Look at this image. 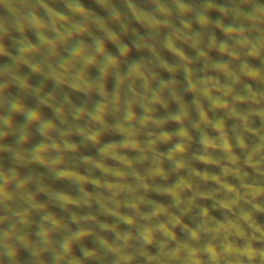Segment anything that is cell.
<instances>
[{"label":"cell","instance_id":"obj_1","mask_svg":"<svg viewBox=\"0 0 264 264\" xmlns=\"http://www.w3.org/2000/svg\"><path fill=\"white\" fill-rule=\"evenodd\" d=\"M81 3L84 4L85 7L95 11V12H97L98 14L101 15V16H105V15L106 14V12H105L104 10H102L100 6H98L95 2H92V1H83L82 0Z\"/></svg>","mask_w":264,"mask_h":264},{"label":"cell","instance_id":"obj_2","mask_svg":"<svg viewBox=\"0 0 264 264\" xmlns=\"http://www.w3.org/2000/svg\"><path fill=\"white\" fill-rule=\"evenodd\" d=\"M70 98L75 103L78 105H81L83 103V100L85 99V95L83 94L82 92L73 91L72 93L70 94Z\"/></svg>","mask_w":264,"mask_h":264},{"label":"cell","instance_id":"obj_3","mask_svg":"<svg viewBox=\"0 0 264 264\" xmlns=\"http://www.w3.org/2000/svg\"><path fill=\"white\" fill-rule=\"evenodd\" d=\"M115 86L114 78L111 76H107L106 80H105V88L108 92H112Z\"/></svg>","mask_w":264,"mask_h":264},{"label":"cell","instance_id":"obj_4","mask_svg":"<svg viewBox=\"0 0 264 264\" xmlns=\"http://www.w3.org/2000/svg\"><path fill=\"white\" fill-rule=\"evenodd\" d=\"M121 138L122 136H119V135L113 134L112 136H110L109 134L105 133L101 136V140L103 141V142H109V141L110 140H119V139Z\"/></svg>","mask_w":264,"mask_h":264},{"label":"cell","instance_id":"obj_5","mask_svg":"<svg viewBox=\"0 0 264 264\" xmlns=\"http://www.w3.org/2000/svg\"><path fill=\"white\" fill-rule=\"evenodd\" d=\"M105 47H106V48L109 50L110 52H111L112 54H114V55H117L118 53H119V51H118V49L116 46H115L114 44L111 43V42L107 41L105 43Z\"/></svg>","mask_w":264,"mask_h":264},{"label":"cell","instance_id":"obj_6","mask_svg":"<svg viewBox=\"0 0 264 264\" xmlns=\"http://www.w3.org/2000/svg\"><path fill=\"white\" fill-rule=\"evenodd\" d=\"M40 113L41 116H44L45 117H51L53 115V111H51V109H49L46 106H43L40 109Z\"/></svg>","mask_w":264,"mask_h":264},{"label":"cell","instance_id":"obj_7","mask_svg":"<svg viewBox=\"0 0 264 264\" xmlns=\"http://www.w3.org/2000/svg\"><path fill=\"white\" fill-rule=\"evenodd\" d=\"M87 73L92 78H96L98 75H99V71L94 66H89L87 68Z\"/></svg>","mask_w":264,"mask_h":264},{"label":"cell","instance_id":"obj_8","mask_svg":"<svg viewBox=\"0 0 264 264\" xmlns=\"http://www.w3.org/2000/svg\"><path fill=\"white\" fill-rule=\"evenodd\" d=\"M140 53L137 51H136L133 47H132V50L129 51V53L127 55V57L129 59H132V60H137L140 58Z\"/></svg>","mask_w":264,"mask_h":264},{"label":"cell","instance_id":"obj_9","mask_svg":"<svg viewBox=\"0 0 264 264\" xmlns=\"http://www.w3.org/2000/svg\"><path fill=\"white\" fill-rule=\"evenodd\" d=\"M40 80H41V78H40V76H37V75H33L31 78H29V81H28V83H29L30 85H32V86H36V85H37L38 84H39L40 81Z\"/></svg>","mask_w":264,"mask_h":264},{"label":"cell","instance_id":"obj_10","mask_svg":"<svg viewBox=\"0 0 264 264\" xmlns=\"http://www.w3.org/2000/svg\"><path fill=\"white\" fill-rule=\"evenodd\" d=\"M26 36L29 38V40H30L33 44H36V42H37V39H36V37L35 36V35H34V34H32L31 32H29L27 30V31L26 32Z\"/></svg>","mask_w":264,"mask_h":264},{"label":"cell","instance_id":"obj_11","mask_svg":"<svg viewBox=\"0 0 264 264\" xmlns=\"http://www.w3.org/2000/svg\"><path fill=\"white\" fill-rule=\"evenodd\" d=\"M53 88V83L51 81H47L44 85V87H43V89L46 90V91H50Z\"/></svg>","mask_w":264,"mask_h":264},{"label":"cell","instance_id":"obj_12","mask_svg":"<svg viewBox=\"0 0 264 264\" xmlns=\"http://www.w3.org/2000/svg\"><path fill=\"white\" fill-rule=\"evenodd\" d=\"M12 119H13V120H14V121H16V122H18L23 121L24 118H23V117L22 116H21V115H15Z\"/></svg>","mask_w":264,"mask_h":264},{"label":"cell","instance_id":"obj_13","mask_svg":"<svg viewBox=\"0 0 264 264\" xmlns=\"http://www.w3.org/2000/svg\"><path fill=\"white\" fill-rule=\"evenodd\" d=\"M4 44H5V46L10 47V45H11V42H10V40H9V39L5 38V39H4Z\"/></svg>","mask_w":264,"mask_h":264}]
</instances>
